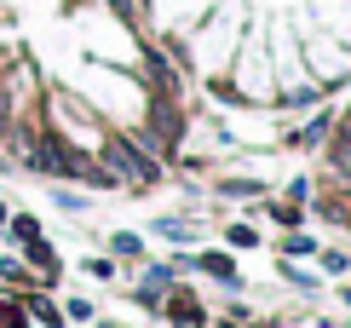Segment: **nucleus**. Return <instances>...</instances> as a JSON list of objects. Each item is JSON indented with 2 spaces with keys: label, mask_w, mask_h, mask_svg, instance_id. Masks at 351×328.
Segmentation results:
<instances>
[{
  "label": "nucleus",
  "mask_w": 351,
  "mask_h": 328,
  "mask_svg": "<svg viewBox=\"0 0 351 328\" xmlns=\"http://www.w3.org/2000/svg\"><path fill=\"white\" fill-rule=\"evenodd\" d=\"M104 161H110V178L115 185H156V156H144L133 139H110L104 144Z\"/></svg>",
  "instance_id": "nucleus-1"
},
{
  "label": "nucleus",
  "mask_w": 351,
  "mask_h": 328,
  "mask_svg": "<svg viewBox=\"0 0 351 328\" xmlns=\"http://www.w3.org/2000/svg\"><path fill=\"white\" fill-rule=\"evenodd\" d=\"M150 121H156V127H150V139H156V144H167V150L184 139V121H179V110H162V104H156V115H150Z\"/></svg>",
  "instance_id": "nucleus-2"
}]
</instances>
